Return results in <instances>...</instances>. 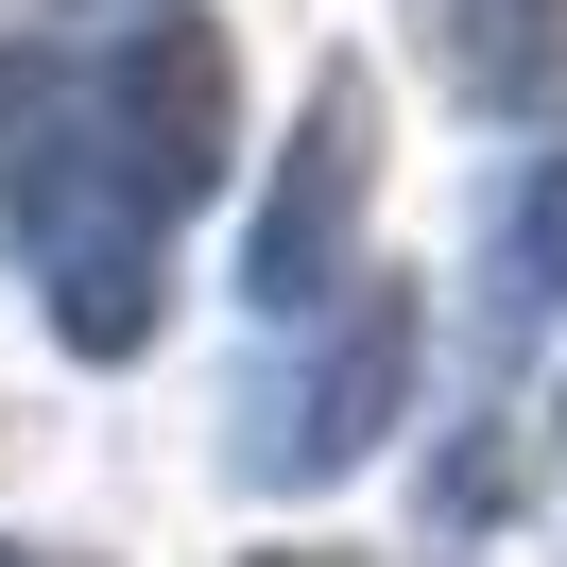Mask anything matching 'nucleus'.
<instances>
[{"label":"nucleus","instance_id":"obj_1","mask_svg":"<svg viewBox=\"0 0 567 567\" xmlns=\"http://www.w3.org/2000/svg\"><path fill=\"white\" fill-rule=\"evenodd\" d=\"M361 173H379V86L361 70H327L310 86V138H292V173H276V207H258V310H327L344 292V224H361Z\"/></svg>","mask_w":567,"mask_h":567},{"label":"nucleus","instance_id":"obj_2","mask_svg":"<svg viewBox=\"0 0 567 567\" xmlns=\"http://www.w3.org/2000/svg\"><path fill=\"white\" fill-rule=\"evenodd\" d=\"M395 379H413V292H395V276H344L327 361L258 413V482H327V464H361V430L395 413Z\"/></svg>","mask_w":567,"mask_h":567},{"label":"nucleus","instance_id":"obj_3","mask_svg":"<svg viewBox=\"0 0 567 567\" xmlns=\"http://www.w3.org/2000/svg\"><path fill=\"white\" fill-rule=\"evenodd\" d=\"M430 52L482 104H550L567 86V0H430Z\"/></svg>","mask_w":567,"mask_h":567},{"label":"nucleus","instance_id":"obj_4","mask_svg":"<svg viewBox=\"0 0 567 567\" xmlns=\"http://www.w3.org/2000/svg\"><path fill=\"white\" fill-rule=\"evenodd\" d=\"M533 258L567 276V155H550V189H533Z\"/></svg>","mask_w":567,"mask_h":567},{"label":"nucleus","instance_id":"obj_5","mask_svg":"<svg viewBox=\"0 0 567 567\" xmlns=\"http://www.w3.org/2000/svg\"><path fill=\"white\" fill-rule=\"evenodd\" d=\"M276 567H361V550H276Z\"/></svg>","mask_w":567,"mask_h":567},{"label":"nucleus","instance_id":"obj_6","mask_svg":"<svg viewBox=\"0 0 567 567\" xmlns=\"http://www.w3.org/2000/svg\"><path fill=\"white\" fill-rule=\"evenodd\" d=\"M0 567H35V550H0Z\"/></svg>","mask_w":567,"mask_h":567}]
</instances>
